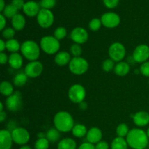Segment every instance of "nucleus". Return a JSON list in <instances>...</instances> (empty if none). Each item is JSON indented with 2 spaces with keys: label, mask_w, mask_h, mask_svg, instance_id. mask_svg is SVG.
Here are the masks:
<instances>
[{
  "label": "nucleus",
  "mask_w": 149,
  "mask_h": 149,
  "mask_svg": "<svg viewBox=\"0 0 149 149\" xmlns=\"http://www.w3.org/2000/svg\"><path fill=\"white\" fill-rule=\"evenodd\" d=\"M148 139L146 132L140 128L130 130L126 138L128 146L132 149H146L148 145Z\"/></svg>",
  "instance_id": "nucleus-1"
},
{
  "label": "nucleus",
  "mask_w": 149,
  "mask_h": 149,
  "mask_svg": "<svg viewBox=\"0 0 149 149\" xmlns=\"http://www.w3.org/2000/svg\"><path fill=\"white\" fill-rule=\"evenodd\" d=\"M54 125L60 132H68L74 128V121L68 112L59 111L54 117Z\"/></svg>",
  "instance_id": "nucleus-2"
},
{
  "label": "nucleus",
  "mask_w": 149,
  "mask_h": 149,
  "mask_svg": "<svg viewBox=\"0 0 149 149\" xmlns=\"http://www.w3.org/2000/svg\"><path fill=\"white\" fill-rule=\"evenodd\" d=\"M20 52L26 59L30 61H35L39 58L40 47L33 41L27 40L21 45Z\"/></svg>",
  "instance_id": "nucleus-3"
},
{
  "label": "nucleus",
  "mask_w": 149,
  "mask_h": 149,
  "mask_svg": "<svg viewBox=\"0 0 149 149\" xmlns=\"http://www.w3.org/2000/svg\"><path fill=\"white\" fill-rule=\"evenodd\" d=\"M41 49L48 55H53L58 52L60 49L59 40L52 36H46L40 41Z\"/></svg>",
  "instance_id": "nucleus-4"
},
{
  "label": "nucleus",
  "mask_w": 149,
  "mask_h": 149,
  "mask_svg": "<svg viewBox=\"0 0 149 149\" xmlns=\"http://www.w3.org/2000/svg\"><path fill=\"white\" fill-rule=\"evenodd\" d=\"M88 68V62L81 57H74L69 63L70 71L76 75H82L85 74Z\"/></svg>",
  "instance_id": "nucleus-5"
},
{
  "label": "nucleus",
  "mask_w": 149,
  "mask_h": 149,
  "mask_svg": "<svg viewBox=\"0 0 149 149\" xmlns=\"http://www.w3.org/2000/svg\"><path fill=\"white\" fill-rule=\"evenodd\" d=\"M68 98L74 103H81L84 101L86 96V90L82 85L76 84L70 87L68 93Z\"/></svg>",
  "instance_id": "nucleus-6"
},
{
  "label": "nucleus",
  "mask_w": 149,
  "mask_h": 149,
  "mask_svg": "<svg viewBox=\"0 0 149 149\" xmlns=\"http://www.w3.org/2000/svg\"><path fill=\"white\" fill-rule=\"evenodd\" d=\"M126 55V49L122 44L114 42L109 48V55L114 62H121Z\"/></svg>",
  "instance_id": "nucleus-7"
},
{
  "label": "nucleus",
  "mask_w": 149,
  "mask_h": 149,
  "mask_svg": "<svg viewBox=\"0 0 149 149\" xmlns=\"http://www.w3.org/2000/svg\"><path fill=\"white\" fill-rule=\"evenodd\" d=\"M13 142L17 145L24 146L30 140L29 131L23 127H16L11 132Z\"/></svg>",
  "instance_id": "nucleus-8"
},
{
  "label": "nucleus",
  "mask_w": 149,
  "mask_h": 149,
  "mask_svg": "<svg viewBox=\"0 0 149 149\" xmlns=\"http://www.w3.org/2000/svg\"><path fill=\"white\" fill-rule=\"evenodd\" d=\"M38 24L43 29H48L54 22V15L47 9H41L37 15Z\"/></svg>",
  "instance_id": "nucleus-9"
},
{
  "label": "nucleus",
  "mask_w": 149,
  "mask_h": 149,
  "mask_svg": "<svg viewBox=\"0 0 149 149\" xmlns=\"http://www.w3.org/2000/svg\"><path fill=\"white\" fill-rule=\"evenodd\" d=\"M6 106L10 111H17L22 107V95L19 91H15L6 100Z\"/></svg>",
  "instance_id": "nucleus-10"
},
{
  "label": "nucleus",
  "mask_w": 149,
  "mask_h": 149,
  "mask_svg": "<svg viewBox=\"0 0 149 149\" xmlns=\"http://www.w3.org/2000/svg\"><path fill=\"white\" fill-rule=\"evenodd\" d=\"M43 71V65L41 62L37 61H31L25 67L24 73L30 78L38 77Z\"/></svg>",
  "instance_id": "nucleus-11"
},
{
  "label": "nucleus",
  "mask_w": 149,
  "mask_h": 149,
  "mask_svg": "<svg viewBox=\"0 0 149 149\" xmlns=\"http://www.w3.org/2000/svg\"><path fill=\"white\" fill-rule=\"evenodd\" d=\"M134 60L136 63H143L149 58V47L147 45H140L137 46L132 54Z\"/></svg>",
  "instance_id": "nucleus-12"
},
{
  "label": "nucleus",
  "mask_w": 149,
  "mask_h": 149,
  "mask_svg": "<svg viewBox=\"0 0 149 149\" xmlns=\"http://www.w3.org/2000/svg\"><path fill=\"white\" fill-rule=\"evenodd\" d=\"M102 25L109 29H113L120 23V17L114 13H107L101 16Z\"/></svg>",
  "instance_id": "nucleus-13"
},
{
  "label": "nucleus",
  "mask_w": 149,
  "mask_h": 149,
  "mask_svg": "<svg viewBox=\"0 0 149 149\" xmlns=\"http://www.w3.org/2000/svg\"><path fill=\"white\" fill-rule=\"evenodd\" d=\"M71 39L76 44L82 45L88 40V33L84 28L77 27L72 30L71 33Z\"/></svg>",
  "instance_id": "nucleus-14"
},
{
  "label": "nucleus",
  "mask_w": 149,
  "mask_h": 149,
  "mask_svg": "<svg viewBox=\"0 0 149 149\" xmlns=\"http://www.w3.org/2000/svg\"><path fill=\"white\" fill-rule=\"evenodd\" d=\"M12 133L7 130L0 131V149H11L13 146Z\"/></svg>",
  "instance_id": "nucleus-15"
},
{
  "label": "nucleus",
  "mask_w": 149,
  "mask_h": 149,
  "mask_svg": "<svg viewBox=\"0 0 149 149\" xmlns=\"http://www.w3.org/2000/svg\"><path fill=\"white\" fill-rule=\"evenodd\" d=\"M23 10L26 15L29 17H34L37 15L41 9L40 5L37 2L34 1H29L25 3Z\"/></svg>",
  "instance_id": "nucleus-16"
},
{
  "label": "nucleus",
  "mask_w": 149,
  "mask_h": 149,
  "mask_svg": "<svg viewBox=\"0 0 149 149\" xmlns=\"http://www.w3.org/2000/svg\"><path fill=\"white\" fill-rule=\"evenodd\" d=\"M87 142L93 144H97L100 141H101L103 138L102 131L97 127H92L88 130L87 133Z\"/></svg>",
  "instance_id": "nucleus-17"
},
{
  "label": "nucleus",
  "mask_w": 149,
  "mask_h": 149,
  "mask_svg": "<svg viewBox=\"0 0 149 149\" xmlns=\"http://www.w3.org/2000/svg\"><path fill=\"white\" fill-rule=\"evenodd\" d=\"M133 122L138 127H145L149 124V113L146 111H138L134 115Z\"/></svg>",
  "instance_id": "nucleus-18"
},
{
  "label": "nucleus",
  "mask_w": 149,
  "mask_h": 149,
  "mask_svg": "<svg viewBox=\"0 0 149 149\" xmlns=\"http://www.w3.org/2000/svg\"><path fill=\"white\" fill-rule=\"evenodd\" d=\"M23 57L17 52L11 53V55L9 56L8 63L10 64V67L13 69H19L23 65Z\"/></svg>",
  "instance_id": "nucleus-19"
},
{
  "label": "nucleus",
  "mask_w": 149,
  "mask_h": 149,
  "mask_svg": "<svg viewBox=\"0 0 149 149\" xmlns=\"http://www.w3.org/2000/svg\"><path fill=\"white\" fill-rule=\"evenodd\" d=\"M71 61V55L68 52H65V51L58 52L56 56L55 57V63L60 66H63V65H67L68 63H69Z\"/></svg>",
  "instance_id": "nucleus-20"
},
{
  "label": "nucleus",
  "mask_w": 149,
  "mask_h": 149,
  "mask_svg": "<svg viewBox=\"0 0 149 149\" xmlns=\"http://www.w3.org/2000/svg\"><path fill=\"white\" fill-rule=\"evenodd\" d=\"M130 67L129 63L121 61L115 65L113 71L116 75L119 77H125L130 72Z\"/></svg>",
  "instance_id": "nucleus-21"
},
{
  "label": "nucleus",
  "mask_w": 149,
  "mask_h": 149,
  "mask_svg": "<svg viewBox=\"0 0 149 149\" xmlns=\"http://www.w3.org/2000/svg\"><path fill=\"white\" fill-rule=\"evenodd\" d=\"M12 25L13 28L15 31L23 30L26 25V19L23 15L17 13L12 18Z\"/></svg>",
  "instance_id": "nucleus-22"
},
{
  "label": "nucleus",
  "mask_w": 149,
  "mask_h": 149,
  "mask_svg": "<svg viewBox=\"0 0 149 149\" xmlns=\"http://www.w3.org/2000/svg\"><path fill=\"white\" fill-rule=\"evenodd\" d=\"M77 143L74 139L66 138L60 141L58 145V149H76Z\"/></svg>",
  "instance_id": "nucleus-23"
},
{
  "label": "nucleus",
  "mask_w": 149,
  "mask_h": 149,
  "mask_svg": "<svg viewBox=\"0 0 149 149\" xmlns=\"http://www.w3.org/2000/svg\"><path fill=\"white\" fill-rule=\"evenodd\" d=\"M128 143L127 140L121 137H116L113 140L111 145V149H127Z\"/></svg>",
  "instance_id": "nucleus-24"
},
{
  "label": "nucleus",
  "mask_w": 149,
  "mask_h": 149,
  "mask_svg": "<svg viewBox=\"0 0 149 149\" xmlns=\"http://www.w3.org/2000/svg\"><path fill=\"white\" fill-rule=\"evenodd\" d=\"M71 131H72L73 135L76 138H83L84 135H87V132H88L87 127L81 124H77L74 125Z\"/></svg>",
  "instance_id": "nucleus-25"
},
{
  "label": "nucleus",
  "mask_w": 149,
  "mask_h": 149,
  "mask_svg": "<svg viewBox=\"0 0 149 149\" xmlns=\"http://www.w3.org/2000/svg\"><path fill=\"white\" fill-rule=\"evenodd\" d=\"M13 87L10 81H4L0 84V92L4 96L9 97L14 93Z\"/></svg>",
  "instance_id": "nucleus-26"
},
{
  "label": "nucleus",
  "mask_w": 149,
  "mask_h": 149,
  "mask_svg": "<svg viewBox=\"0 0 149 149\" xmlns=\"http://www.w3.org/2000/svg\"><path fill=\"white\" fill-rule=\"evenodd\" d=\"M20 47L21 45H20L18 41L15 39H9L6 42V49L12 53L17 52L19 49H20Z\"/></svg>",
  "instance_id": "nucleus-27"
},
{
  "label": "nucleus",
  "mask_w": 149,
  "mask_h": 149,
  "mask_svg": "<svg viewBox=\"0 0 149 149\" xmlns=\"http://www.w3.org/2000/svg\"><path fill=\"white\" fill-rule=\"evenodd\" d=\"M61 138L60 131L56 128H51L47 132L46 138L51 143H55Z\"/></svg>",
  "instance_id": "nucleus-28"
},
{
  "label": "nucleus",
  "mask_w": 149,
  "mask_h": 149,
  "mask_svg": "<svg viewBox=\"0 0 149 149\" xmlns=\"http://www.w3.org/2000/svg\"><path fill=\"white\" fill-rule=\"evenodd\" d=\"M28 77L25 73H20L17 74L15 77H14L13 79V83L17 87H22L25 85L26 83L27 82Z\"/></svg>",
  "instance_id": "nucleus-29"
},
{
  "label": "nucleus",
  "mask_w": 149,
  "mask_h": 149,
  "mask_svg": "<svg viewBox=\"0 0 149 149\" xmlns=\"http://www.w3.org/2000/svg\"><path fill=\"white\" fill-rule=\"evenodd\" d=\"M2 13L4 17H8V18H13L15 15L17 14V10L11 4L6 6Z\"/></svg>",
  "instance_id": "nucleus-30"
},
{
  "label": "nucleus",
  "mask_w": 149,
  "mask_h": 149,
  "mask_svg": "<svg viewBox=\"0 0 149 149\" xmlns=\"http://www.w3.org/2000/svg\"><path fill=\"white\" fill-rule=\"evenodd\" d=\"M129 127L125 123H122L116 127V134H117L118 137H121V138H125L127 137V135L129 133Z\"/></svg>",
  "instance_id": "nucleus-31"
},
{
  "label": "nucleus",
  "mask_w": 149,
  "mask_h": 149,
  "mask_svg": "<svg viewBox=\"0 0 149 149\" xmlns=\"http://www.w3.org/2000/svg\"><path fill=\"white\" fill-rule=\"evenodd\" d=\"M49 146V141L46 138H39L35 142V149H48Z\"/></svg>",
  "instance_id": "nucleus-32"
},
{
  "label": "nucleus",
  "mask_w": 149,
  "mask_h": 149,
  "mask_svg": "<svg viewBox=\"0 0 149 149\" xmlns=\"http://www.w3.org/2000/svg\"><path fill=\"white\" fill-rule=\"evenodd\" d=\"M114 67V61H113V60L111 59V58L105 60L103 62V63H102V68H103V71H106V72L111 71L112 70H113Z\"/></svg>",
  "instance_id": "nucleus-33"
},
{
  "label": "nucleus",
  "mask_w": 149,
  "mask_h": 149,
  "mask_svg": "<svg viewBox=\"0 0 149 149\" xmlns=\"http://www.w3.org/2000/svg\"><path fill=\"white\" fill-rule=\"evenodd\" d=\"M67 35V31L64 27H58L54 31V37L58 40L64 39Z\"/></svg>",
  "instance_id": "nucleus-34"
},
{
  "label": "nucleus",
  "mask_w": 149,
  "mask_h": 149,
  "mask_svg": "<svg viewBox=\"0 0 149 149\" xmlns=\"http://www.w3.org/2000/svg\"><path fill=\"white\" fill-rule=\"evenodd\" d=\"M101 20L98 18H93V20H90V23H89V28L90 30L93 31H97L101 27Z\"/></svg>",
  "instance_id": "nucleus-35"
},
{
  "label": "nucleus",
  "mask_w": 149,
  "mask_h": 149,
  "mask_svg": "<svg viewBox=\"0 0 149 149\" xmlns=\"http://www.w3.org/2000/svg\"><path fill=\"white\" fill-rule=\"evenodd\" d=\"M56 4V0H41L39 5L42 9H49L55 7Z\"/></svg>",
  "instance_id": "nucleus-36"
},
{
  "label": "nucleus",
  "mask_w": 149,
  "mask_h": 149,
  "mask_svg": "<svg viewBox=\"0 0 149 149\" xmlns=\"http://www.w3.org/2000/svg\"><path fill=\"white\" fill-rule=\"evenodd\" d=\"M15 34V30L13 28V29L12 28H7L2 31V36L7 40L13 39Z\"/></svg>",
  "instance_id": "nucleus-37"
},
{
  "label": "nucleus",
  "mask_w": 149,
  "mask_h": 149,
  "mask_svg": "<svg viewBox=\"0 0 149 149\" xmlns=\"http://www.w3.org/2000/svg\"><path fill=\"white\" fill-rule=\"evenodd\" d=\"M70 51H71V53L74 57H80V55L82 53V49H81L80 45L76 43L71 45V48H70Z\"/></svg>",
  "instance_id": "nucleus-38"
},
{
  "label": "nucleus",
  "mask_w": 149,
  "mask_h": 149,
  "mask_svg": "<svg viewBox=\"0 0 149 149\" xmlns=\"http://www.w3.org/2000/svg\"><path fill=\"white\" fill-rule=\"evenodd\" d=\"M140 72L144 77H149V61H146L141 64V68H140Z\"/></svg>",
  "instance_id": "nucleus-39"
},
{
  "label": "nucleus",
  "mask_w": 149,
  "mask_h": 149,
  "mask_svg": "<svg viewBox=\"0 0 149 149\" xmlns=\"http://www.w3.org/2000/svg\"><path fill=\"white\" fill-rule=\"evenodd\" d=\"M119 0H103L105 6L109 9H113L118 5Z\"/></svg>",
  "instance_id": "nucleus-40"
},
{
  "label": "nucleus",
  "mask_w": 149,
  "mask_h": 149,
  "mask_svg": "<svg viewBox=\"0 0 149 149\" xmlns=\"http://www.w3.org/2000/svg\"><path fill=\"white\" fill-rule=\"evenodd\" d=\"M12 4L18 10L23 8V7H24L25 5V2L23 0H13Z\"/></svg>",
  "instance_id": "nucleus-41"
},
{
  "label": "nucleus",
  "mask_w": 149,
  "mask_h": 149,
  "mask_svg": "<svg viewBox=\"0 0 149 149\" xmlns=\"http://www.w3.org/2000/svg\"><path fill=\"white\" fill-rule=\"evenodd\" d=\"M78 149H95V146L89 142H84L79 146Z\"/></svg>",
  "instance_id": "nucleus-42"
},
{
  "label": "nucleus",
  "mask_w": 149,
  "mask_h": 149,
  "mask_svg": "<svg viewBox=\"0 0 149 149\" xmlns=\"http://www.w3.org/2000/svg\"><path fill=\"white\" fill-rule=\"evenodd\" d=\"M95 149H109V145L106 141H100L95 145Z\"/></svg>",
  "instance_id": "nucleus-43"
},
{
  "label": "nucleus",
  "mask_w": 149,
  "mask_h": 149,
  "mask_svg": "<svg viewBox=\"0 0 149 149\" xmlns=\"http://www.w3.org/2000/svg\"><path fill=\"white\" fill-rule=\"evenodd\" d=\"M8 61L9 58L7 55V54L4 53V52H1V53H0V63H1V64L4 65V64H5Z\"/></svg>",
  "instance_id": "nucleus-44"
},
{
  "label": "nucleus",
  "mask_w": 149,
  "mask_h": 149,
  "mask_svg": "<svg viewBox=\"0 0 149 149\" xmlns=\"http://www.w3.org/2000/svg\"><path fill=\"white\" fill-rule=\"evenodd\" d=\"M0 20H1V27H0V30L3 31L6 26V18L3 14H0Z\"/></svg>",
  "instance_id": "nucleus-45"
},
{
  "label": "nucleus",
  "mask_w": 149,
  "mask_h": 149,
  "mask_svg": "<svg viewBox=\"0 0 149 149\" xmlns=\"http://www.w3.org/2000/svg\"><path fill=\"white\" fill-rule=\"evenodd\" d=\"M6 49V42L3 39H0V51L3 52V51Z\"/></svg>",
  "instance_id": "nucleus-46"
},
{
  "label": "nucleus",
  "mask_w": 149,
  "mask_h": 149,
  "mask_svg": "<svg viewBox=\"0 0 149 149\" xmlns=\"http://www.w3.org/2000/svg\"><path fill=\"white\" fill-rule=\"evenodd\" d=\"M7 117V113L4 111H1L0 112V122H4V119Z\"/></svg>",
  "instance_id": "nucleus-47"
},
{
  "label": "nucleus",
  "mask_w": 149,
  "mask_h": 149,
  "mask_svg": "<svg viewBox=\"0 0 149 149\" xmlns=\"http://www.w3.org/2000/svg\"><path fill=\"white\" fill-rule=\"evenodd\" d=\"M0 3H1V6H0V12H3L6 6H4V0H0Z\"/></svg>",
  "instance_id": "nucleus-48"
},
{
  "label": "nucleus",
  "mask_w": 149,
  "mask_h": 149,
  "mask_svg": "<svg viewBox=\"0 0 149 149\" xmlns=\"http://www.w3.org/2000/svg\"><path fill=\"white\" fill-rule=\"evenodd\" d=\"M79 107L80 109H81L82 110H85L86 108H87V104H86L85 103H84V102H82V103H79Z\"/></svg>",
  "instance_id": "nucleus-49"
},
{
  "label": "nucleus",
  "mask_w": 149,
  "mask_h": 149,
  "mask_svg": "<svg viewBox=\"0 0 149 149\" xmlns=\"http://www.w3.org/2000/svg\"><path fill=\"white\" fill-rule=\"evenodd\" d=\"M38 137H39V138H46V134H45L44 132H39V133H38Z\"/></svg>",
  "instance_id": "nucleus-50"
},
{
  "label": "nucleus",
  "mask_w": 149,
  "mask_h": 149,
  "mask_svg": "<svg viewBox=\"0 0 149 149\" xmlns=\"http://www.w3.org/2000/svg\"><path fill=\"white\" fill-rule=\"evenodd\" d=\"M20 149H32V148H31L30 146H29L24 145V146H22L20 147Z\"/></svg>",
  "instance_id": "nucleus-51"
},
{
  "label": "nucleus",
  "mask_w": 149,
  "mask_h": 149,
  "mask_svg": "<svg viewBox=\"0 0 149 149\" xmlns=\"http://www.w3.org/2000/svg\"><path fill=\"white\" fill-rule=\"evenodd\" d=\"M3 111V103H0V112Z\"/></svg>",
  "instance_id": "nucleus-52"
},
{
  "label": "nucleus",
  "mask_w": 149,
  "mask_h": 149,
  "mask_svg": "<svg viewBox=\"0 0 149 149\" xmlns=\"http://www.w3.org/2000/svg\"><path fill=\"white\" fill-rule=\"evenodd\" d=\"M146 133H147V135H148V138H149V127L148 128V130H147Z\"/></svg>",
  "instance_id": "nucleus-53"
},
{
  "label": "nucleus",
  "mask_w": 149,
  "mask_h": 149,
  "mask_svg": "<svg viewBox=\"0 0 149 149\" xmlns=\"http://www.w3.org/2000/svg\"></svg>",
  "instance_id": "nucleus-54"
}]
</instances>
